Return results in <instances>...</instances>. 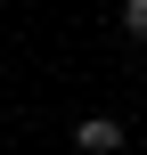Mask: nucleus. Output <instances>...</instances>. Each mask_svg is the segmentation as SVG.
Instances as JSON below:
<instances>
[{"mask_svg":"<svg viewBox=\"0 0 147 155\" xmlns=\"http://www.w3.org/2000/svg\"><path fill=\"white\" fill-rule=\"evenodd\" d=\"M123 139H131V131H123L115 114H82V123H74V147L82 155H123Z\"/></svg>","mask_w":147,"mask_h":155,"instance_id":"1","label":"nucleus"},{"mask_svg":"<svg viewBox=\"0 0 147 155\" xmlns=\"http://www.w3.org/2000/svg\"><path fill=\"white\" fill-rule=\"evenodd\" d=\"M0 82H8V57H0Z\"/></svg>","mask_w":147,"mask_h":155,"instance_id":"3","label":"nucleus"},{"mask_svg":"<svg viewBox=\"0 0 147 155\" xmlns=\"http://www.w3.org/2000/svg\"><path fill=\"white\" fill-rule=\"evenodd\" d=\"M123 33H131V41H147V0H123Z\"/></svg>","mask_w":147,"mask_h":155,"instance_id":"2","label":"nucleus"}]
</instances>
